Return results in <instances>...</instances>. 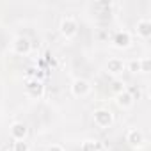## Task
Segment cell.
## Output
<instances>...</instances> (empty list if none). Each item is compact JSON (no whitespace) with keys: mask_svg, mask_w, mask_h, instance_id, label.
Listing matches in <instances>:
<instances>
[{"mask_svg":"<svg viewBox=\"0 0 151 151\" xmlns=\"http://www.w3.org/2000/svg\"><path fill=\"white\" fill-rule=\"evenodd\" d=\"M82 151H96V144H94V142H91V140H87V142H84Z\"/></svg>","mask_w":151,"mask_h":151,"instance_id":"11","label":"cell"},{"mask_svg":"<svg viewBox=\"0 0 151 151\" xmlns=\"http://www.w3.org/2000/svg\"><path fill=\"white\" fill-rule=\"evenodd\" d=\"M25 132H27V130H25V126H23V124H14V126H13V135H14L18 140L25 137Z\"/></svg>","mask_w":151,"mask_h":151,"instance_id":"6","label":"cell"},{"mask_svg":"<svg viewBox=\"0 0 151 151\" xmlns=\"http://www.w3.org/2000/svg\"><path fill=\"white\" fill-rule=\"evenodd\" d=\"M87 84L84 82V80H77L75 82V86H73V91H75V94H86L87 93Z\"/></svg>","mask_w":151,"mask_h":151,"instance_id":"4","label":"cell"},{"mask_svg":"<svg viewBox=\"0 0 151 151\" xmlns=\"http://www.w3.org/2000/svg\"><path fill=\"white\" fill-rule=\"evenodd\" d=\"M16 50H18L20 53H22V52H27V50H29V43H27L25 39H20L18 45H16Z\"/></svg>","mask_w":151,"mask_h":151,"instance_id":"10","label":"cell"},{"mask_svg":"<svg viewBox=\"0 0 151 151\" xmlns=\"http://www.w3.org/2000/svg\"><path fill=\"white\" fill-rule=\"evenodd\" d=\"M48 151H62V147H59V146H52Z\"/></svg>","mask_w":151,"mask_h":151,"instance_id":"13","label":"cell"},{"mask_svg":"<svg viewBox=\"0 0 151 151\" xmlns=\"http://www.w3.org/2000/svg\"><path fill=\"white\" fill-rule=\"evenodd\" d=\"M94 119H96V123H98L100 126H107V124L112 121V117H110V114H109L107 110H98V112L94 114Z\"/></svg>","mask_w":151,"mask_h":151,"instance_id":"1","label":"cell"},{"mask_svg":"<svg viewBox=\"0 0 151 151\" xmlns=\"http://www.w3.org/2000/svg\"><path fill=\"white\" fill-rule=\"evenodd\" d=\"M128 140H130L133 146L142 144V135H140V132H137V130H130V133H128Z\"/></svg>","mask_w":151,"mask_h":151,"instance_id":"3","label":"cell"},{"mask_svg":"<svg viewBox=\"0 0 151 151\" xmlns=\"http://www.w3.org/2000/svg\"><path fill=\"white\" fill-rule=\"evenodd\" d=\"M137 29H139V32H140L142 36H147V34H149V22H147V20H140L139 25H137Z\"/></svg>","mask_w":151,"mask_h":151,"instance_id":"7","label":"cell"},{"mask_svg":"<svg viewBox=\"0 0 151 151\" xmlns=\"http://www.w3.org/2000/svg\"><path fill=\"white\" fill-rule=\"evenodd\" d=\"M116 41H117V45H119V46H126V45L130 43V36H128L126 32L117 34V39H116Z\"/></svg>","mask_w":151,"mask_h":151,"instance_id":"8","label":"cell"},{"mask_svg":"<svg viewBox=\"0 0 151 151\" xmlns=\"http://www.w3.org/2000/svg\"><path fill=\"white\" fill-rule=\"evenodd\" d=\"M119 103H121V105H124V107H128V105H132V96H130L128 93H124V94H121V96H119Z\"/></svg>","mask_w":151,"mask_h":151,"instance_id":"9","label":"cell"},{"mask_svg":"<svg viewBox=\"0 0 151 151\" xmlns=\"http://www.w3.org/2000/svg\"><path fill=\"white\" fill-rule=\"evenodd\" d=\"M62 32L64 34H73L75 32V22L73 20H64L62 22Z\"/></svg>","mask_w":151,"mask_h":151,"instance_id":"5","label":"cell"},{"mask_svg":"<svg viewBox=\"0 0 151 151\" xmlns=\"http://www.w3.org/2000/svg\"><path fill=\"white\" fill-rule=\"evenodd\" d=\"M123 68H124L123 60H119V59H112V60H109V71H112V73H121Z\"/></svg>","mask_w":151,"mask_h":151,"instance_id":"2","label":"cell"},{"mask_svg":"<svg viewBox=\"0 0 151 151\" xmlns=\"http://www.w3.org/2000/svg\"><path fill=\"white\" fill-rule=\"evenodd\" d=\"M16 151H27V144L25 142H16Z\"/></svg>","mask_w":151,"mask_h":151,"instance_id":"12","label":"cell"}]
</instances>
